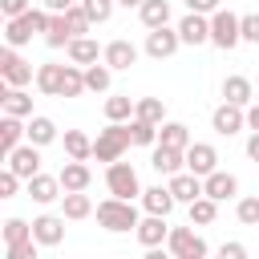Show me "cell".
I'll return each mask as SVG.
<instances>
[{
	"label": "cell",
	"mask_w": 259,
	"mask_h": 259,
	"mask_svg": "<svg viewBox=\"0 0 259 259\" xmlns=\"http://www.w3.org/2000/svg\"><path fill=\"white\" fill-rule=\"evenodd\" d=\"M93 214H97V227H105L109 235H125V231H138V223H142L138 206H134V202H125V198H101Z\"/></svg>",
	"instance_id": "6da1fadb"
},
{
	"label": "cell",
	"mask_w": 259,
	"mask_h": 259,
	"mask_svg": "<svg viewBox=\"0 0 259 259\" xmlns=\"http://www.w3.org/2000/svg\"><path fill=\"white\" fill-rule=\"evenodd\" d=\"M134 146V138H130V125H105V130H97V138H93V158L97 162H105V166H113V162H121V154Z\"/></svg>",
	"instance_id": "7a4b0ae2"
},
{
	"label": "cell",
	"mask_w": 259,
	"mask_h": 259,
	"mask_svg": "<svg viewBox=\"0 0 259 259\" xmlns=\"http://www.w3.org/2000/svg\"><path fill=\"white\" fill-rule=\"evenodd\" d=\"M105 190H109V198H125V202H134V198H142V178H138V170L130 166V162H113V166H105Z\"/></svg>",
	"instance_id": "3957f363"
},
{
	"label": "cell",
	"mask_w": 259,
	"mask_h": 259,
	"mask_svg": "<svg viewBox=\"0 0 259 259\" xmlns=\"http://www.w3.org/2000/svg\"><path fill=\"white\" fill-rule=\"evenodd\" d=\"M210 45L223 49V53H231V49L243 45V28H239V16H235L231 8H219V12L210 16Z\"/></svg>",
	"instance_id": "277c9868"
},
{
	"label": "cell",
	"mask_w": 259,
	"mask_h": 259,
	"mask_svg": "<svg viewBox=\"0 0 259 259\" xmlns=\"http://www.w3.org/2000/svg\"><path fill=\"white\" fill-rule=\"evenodd\" d=\"M0 77H4V85L8 89H28L32 81H36V73H32V61H24L16 49H0Z\"/></svg>",
	"instance_id": "5b68a950"
},
{
	"label": "cell",
	"mask_w": 259,
	"mask_h": 259,
	"mask_svg": "<svg viewBox=\"0 0 259 259\" xmlns=\"http://www.w3.org/2000/svg\"><path fill=\"white\" fill-rule=\"evenodd\" d=\"M166 251L174 259H206V239L194 231V227H170V239H166Z\"/></svg>",
	"instance_id": "8992f818"
},
{
	"label": "cell",
	"mask_w": 259,
	"mask_h": 259,
	"mask_svg": "<svg viewBox=\"0 0 259 259\" xmlns=\"http://www.w3.org/2000/svg\"><path fill=\"white\" fill-rule=\"evenodd\" d=\"M178 49H182L178 28H154V32H146V45H142V53H146L150 61H170Z\"/></svg>",
	"instance_id": "52a82bcc"
},
{
	"label": "cell",
	"mask_w": 259,
	"mask_h": 259,
	"mask_svg": "<svg viewBox=\"0 0 259 259\" xmlns=\"http://www.w3.org/2000/svg\"><path fill=\"white\" fill-rule=\"evenodd\" d=\"M24 190H28V198L36 202V206H53V202H61L65 198V186H61V178L57 174H36V178H28L24 182Z\"/></svg>",
	"instance_id": "ba28073f"
},
{
	"label": "cell",
	"mask_w": 259,
	"mask_h": 259,
	"mask_svg": "<svg viewBox=\"0 0 259 259\" xmlns=\"http://www.w3.org/2000/svg\"><path fill=\"white\" fill-rule=\"evenodd\" d=\"M210 130L219 134V138H235L239 130H247V109H239V105H214V113H210Z\"/></svg>",
	"instance_id": "9c48e42d"
},
{
	"label": "cell",
	"mask_w": 259,
	"mask_h": 259,
	"mask_svg": "<svg viewBox=\"0 0 259 259\" xmlns=\"http://www.w3.org/2000/svg\"><path fill=\"white\" fill-rule=\"evenodd\" d=\"M4 162H8V170H12L16 178H24V182H28V178H36V174H40V146L24 142V146H20V150H12Z\"/></svg>",
	"instance_id": "30bf717a"
},
{
	"label": "cell",
	"mask_w": 259,
	"mask_h": 259,
	"mask_svg": "<svg viewBox=\"0 0 259 259\" xmlns=\"http://www.w3.org/2000/svg\"><path fill=\"white\" fill-rule=\"evenodd\" d=\"M186 170L198 174V178H210V174L219 170V150H214L210 142H194V146L186 150Z\"/></svg>",
	"instance_id": "8fae6325"
},
{
	"label": "cell",
	"mask_w": 259,
	"mask_h": 259,
	"mask_svg": "<svg viewBox=\"0 0 259 259\" xmlns=\"http://www.w3.org/2000/svg\"><path fill=\"white\" fill-rule=\"evenodd\" d=\"M32 239L40 243V247H57V243H65V214H36L32 219Z\"/></svg>",
	"instance_id": "7c38bea8"
},
{
	"label": "cell",
	"mask_w": 259,
	"mask_h": 259,
	"mask_svg": "<svg viewBox=\"0 0 259 259\" xmlns=\"http://www.w3.org/2000/svg\"><path fill=\"white\" fill-rule=\"evenodd\" d=\"M138 243L146 247V251H154V247H166V239H170V223L162 219V214H142V223H138Z\"/></svg>",
	"instance_id": "4fadbf2b"
},
{
	"label": "cell",
	"mask_w": 259,
	"mask_h": 259,
	"mask_svg": "<svg viewBox=\"0 0 259 259\" xmlns=\"http://www.w3.org/2000/svg\"><path fill=\"white\" fill-rule=\"evenodd\" d=\"M178 36H182V45H210V16H198V12H186L178 24Z\"/></svg>",
	"instance_id": "5bb4252c"
},
{
	"label": "cell",
	"mask_w": 259,
	"mask_h": 259,
	"mask_svg": "<svg viewBox=\"0 0 259 259\" xmlns=\"http://www.w3.org/2000/svg\"><path fill=\"white\" fill-rule=\"evenodd\" d=\"M113 73H125V69H134L138 65V45L134 40H125V36H117V40H109L105 45V57H101Z\"/></svg>",
	"instance_id": "9a60e30c"
},
{
	"label": "cell",
	"mask_w": 259,
	"mask_h": 259,
	"mask_svg": "<svg viewBox=\"0 0 259 259\" xmlns=\"http://www.w3.org/2000/svg\"><path fill=\"white\" fill-rule=\"evenodd\" d=\"M223 101L227 105H239V109H251L255 105V85L243 73H231V77H223Z\"/></svg>",
	"instance_id": "2e32d148"
},
{
	"label": "cell",
	"mask_w": 259,
	"mask_h": 259,
	"mask_svg": "<svg viewBox=\"0 0 259 259\" xmlns=\"http://www.w3.org/2000/svg\"><path fill=\"white\" fill-rule=\"evenodd\" d=\"M166 186H170L174 202H182V206H190V202H198V198L206 194V190H202V178H198V174H190V170H182V174L166 178Z\"/></svg>",
	"instance_id": "e0dca14e"
},
{
	"label": "cell",
	"mask_w": 259,
	"mask_h": 259,
	"mask_svg": "<svg viewBox=\"0 0 259 259\" xmlns=\"http://www.w3.org/2000/svg\"><path fill=\"white\" fill-rule=\"evenodd\" d=\"M65 57H69V65H77V69H89V65H101L105 49H101L93 36H77V40L65 49Z\"/></svg>",
	"instance_id": "ac0fdd59"
},
{
	"label": "cell",
	"mask_w": 259,
	"mask_h": 259,
	"mask_svg": "<svg viewBox=\"0 0 259 259\" xmlns=\"http://www.w3.org/2000/svg\"><path fill=\"white\" fill-rule=\"evenodd\" d=\"M0 109H4V117H20V121L36 117L28 89H8V85H0Z\"/></svg>",
	"instance_id": "d6986e66"
},
{
	"label": "cell",
	"mask_w": 259,
	"mask_h": 259,
	"mask_svg": "<svg viewBox=\"0 0 259 259\" xmlns=\"http://www.w3.org/2000/svg\"><path fill=\"white\" fill-rule=\"evenodd\" d=\"M28 142V121L20 117H0V158H8L12 150H20Z\"/></svg>",
	"instance_id": "ffe728a7"
},
{
	"label": "cell",
	"mask_w": 259,
	"mask_h": 259,
	"mask_svg": "<svg viewBox=\"0 0 259 259\" xmlns=\"http://www.w3.org/2000/svg\"><path fill=\"white\" fill-rule=\"evenodd\" d=\"M150 166H154L158 174H166V178H174V174H182V170H186V150H170V146H154V150H150Z\"/></svg>",
	"instance_id": "44dd1931"
},
{
	"label": "cell",
	"mask_w": 259,
	"mask_h": 259,
	"mask_svg": "<svg viewBox=\"0 0 259 259\" xmlns=\"http://www.w3.org/2000/svg\"><path fill=\"white\" fill-rule=\"evenodd\" d=\"M202 190H206V198L227 202V198H239V178L231 170H214L210 178H202Z\"/></svg>",
	"instance_id": "7402d4cb"
},
{
	"label": "cell",
	"mask_w": 259,
	"mask_h": 259,
	"mask_svg": "<svg viewBox=\"0 0 259 259\" xmlns=\"http://www.w3.org/2000/svg\"><path fill=\"white\" fill-rule=\"evenodd\" d=\"M138 202H142V210H146V214H162V219H170V210L178 206V202H174V194H170V186H162V182H158V186H146Z\"/></svg>",
	"instance_id": "603a6c76"
},
{
	"label": "cell",
	"mask_w": 259,
	"mask_h": 259,
	"mask_svg": "<svg viewBox=\"0 0 259 259\" xmlns=\"http://www.w3.org/2000/svg\"><path fill=\"white\" fill-rule=\"evenodd\" d=\"M57 178H61L65 194H85V190H89V182H93V170H89L85 162H65Z\"/></svg>",
	"instance_id": "cb8c5ba5"
},
{
	"label": "cell",
	"mask_w": 259,
	"mask_h": 259,
	"mask_svg": "<svg viewBox=\"0 0 259 259\" xmlns=\"http://www.w3.org/2000/svg\"><path fill=\"white\" fill-rule=\"evenodd\" d=\"M65 69H69V65H57V61L36 65V89H40L45 97H61V89H65Z\"/></svg>",
	"instance_id": "d4e9b609"
},
{
	"label": "cell",
	"mask_w": 259,
	"mask_h": 259,
	"mask_svg": "<svg viewBox=\"0 0 259 259\" xmlns=\"http://www.w3.org/2000/svg\"><path fill=\"white\" fill-rule=\"evenodd\" d=\"M61 146H65V158L69 162H89L93 158V138L85 130H65L61 134Z\"/></svg>",
	"instance_id": "484cf974"
},
{
	"label": "cell",
	"mask_w": 259,
	"mask_h": 259,
	"mask_svg": "<svg viewBox=\"0 0 259 259\" xmlns=\"http://www.w3.org/2000/svg\"><path fill=\"white\" fill-rule=\"evenodd\" d=\"M134 109H138V101L130 93H109L105 97V121H113V125H130Z\"/></svg>",
	"instance_id": "4316f807"
},
{
	"label": "cell",
	"mask_w": 259,
	"mask_h": 259,
	"mask_svg": "<svg viewBox=\"0 0 259 259\" xmlns=\"http://www.w3.org/2000/svg\"><path fill=\"white\" fill-rule=\"evenodd\" d=\"M57 138H61V130H57V121H53V117H45V113L28 117V142H32V146H40V150H45V146H53Z\"/></svg>",
	"instance_id": "83f0119b"
},
{
	"label": "cell",
	"mask_w": 259,
	"mask_h": 259,
	"mask_svg": "<svg viewBox=\"0 0 259 259\" xmlns=\"http://www.w3.org/2000/svg\"><path fill=\"white\" fill-rule=\"evenodd\" d=\"M138 16H142L146 32H154V28H170V0H146V4L138 8Z\"/></svg>",
	"instance_id": "f1b7e54d"
},
{
	"label": "cell",
	"mask_w": 259,
	"mask_h": 259,
	"mask_svg": "<svg viewBox=\"0 0 259 259\" xmlns=\"http://www.w3.org/2000/svg\"><path fill=\"white\" fill-rule=\"evenodd\" d=\"M158 146H170V150H190V146H194L190 125H182V121H166V125L158 130Z\"/></svg>",
	"instance_id": "f546056e"
},
{
	"label": "cell",
	"mask_w": 259,
	"mask_h": 259,
	"mask_svg": "<svg viewBox=\"0 0 259 259\" xmlns=\"http://www.w3.org/2000/svg\"><path fill=\"white\" fill-rule=\"evenodd\" d=\"M97 206H93V198L89 194H65L61 198V214L69 219V223H81V219H89Z\"/></svg>",
	"instance_id": "4dcf8cb0"
},
{
	"label": "cell",
	"mask_w": 259,
	"mask_h": 259,
	"mask_svg": "<svg viewBox=\"0 0 259 259\" xmlns=\"http://www.w3.org/2000/svg\"><path fill=\"white\" fill-rule=\"evenodd\" d=\"M32 36H36V32L28 28V20H24V16H16V20H4V45H8V49H24Z\"/></svg>",
	"instance_id": "1f68e13d"
},
{
	"label": "cell",
	"mask_w": 259,
	"mask_h": 259,
	"mask_svg": "<svg viewBox=\"0 0 259 259\" xmlns=\"http://www.w3.org/2000/svg\"><path fill=\"white\" fill-rule=\"evenodd\" d=\"M134 117H138V121H150V125H166V105H162V97H138Z\"/></svg>",
	"instance_id": "d6a6232c"
},
{
	"label": "cell",
	"mask_w": 259,
	"mask_h": 259,
	"mask_svg": "<svg viewBox=\"0 0 259 259\" xmlns=\"http://www.w3.org/2000/svg\"><path fill=\"white\" fill-rule=\"evenodd\" d=\"M186 214H190V227H210V223L219 219V202L202 194L198 202H190V206H186Z\"/></svg>",
	"instance_id": "836d02e7"
},
{
	"label": "cell",
	"mask_w": 259,
	"mask_h": 259,
	"mask_svg": "<svg viewBox=\"0 0 259 259\" xmlns=\"http://www.w3.org/2000/svg\"><path fill=\"white\" fill-rule=\"evenodd\" d=\"M45 45H49V49H69V45H73V28H69L65 12L53 16V24H49V32H45Z\"/></svg>",
	"instance_id": "e575fe53"
},
{
	"label": "cell",
	"mask_w": 259,
	"mask_h": 259,
	"mask_svg": "<svg viewBox=\"0 0 259 259\" xmlns=\"http://www.w3.org/2000/svg\"><path fill=\"white\" fill-rule=\"evenodd\" d=\"M109 85H113V69H109L105 61L85 69V89H89V93H109Z\"/></svg>",
	"instance_id": "d590c367"
},
{
	"label": "cell",
	"mask_w": 259,
	"mask_h": 259,
	"mask_svg": "<svg viewBox=\"0 0 259 259\" xmlns=\"http://www.w3.org/2000/svg\"><path fill=\"white\" fill-rule=\"evenodd\" d=\"M158 130L162 125H150V121H130V138H134V146H146V150H154L158 146Z\"/></svg>",
	"instance_id": "8d00e7d4"
},
{
	"label": "cell",
	"mask_w": 259,
	"mask_h": 259,
	"mask_svg": "<svg viewBox=\"0 0 259 259\" xmlns=\"http://www.w3.org/2000/svg\"><path fill=\"white\" fill-rule=\"evenodd\" d=\"M24 239H32V223H24V219H4V247L24 243Z\"/></svg>",
	"instance_id": "74e56055"
},
{
	"label": "cell",
	"mask_w": 259,
	"mask_h": 259,
	"mask_svg": "<svg viewBox=\"0 0 259 259\" xmlns=\"http://www.w3.org/2000/svg\"><path fill=\"white\" fill-rule=\"evenodd\" d=\"M235 219H239L243 227H259V198H255V194L239 198V202H235Z\"/></svg>",
	"instance_id": "f35d334b"
},
{
	"label": "cell",
	"mask_w": 259,
	"mask_h": 259,
	"mask_svg": "<svg viewBox=\"0 0 259 259\" xmlns=\"http://www.w3.org/2000/svg\"><path fill=\"white\" fill-rule=\"evenodd\" d=\"M81 8H85V16H89L93 24H105V20L113 16L117 0H81Z\"/></svg>",
	"instance_id": "ab89813d"
},
{
	"label": "cell",
	"mask_w": 259,
	"mask_h": 259,
	"mask_svg": "<svg viewBox=\"0 0 259 259\" xmlns=\"http://www.w3.org/2000/svg\"><path fill=\"white\" fill-rule=\"evenodd\" d=\"M81 93H89V89H85V69L69 65V69H65V89H61V97H81Z\"/></svg>",
	"instance_id": "60d3db41"
},
{
	"label": "cell",
	"mask_w": 259,
	"mask_h": 259,
	"mask_svg": "<svg viewBox=\"0 0 259 259\" xmlns=\"http://www.w3.org/2000/svg\"><path fill=\"white\" fill-rule=\"evenodd\" d=\"M65 20H69V28H73V40H77V36H89V28H93V20L85 16V8H81V4H77V8H69V12H65Z\"/></svg>",
	"instance_id": "b9f144b4"
},
{
	"label": "cell",
	"mask_w": 259,
	"mask_h": 259,
	"mask_svg": "<svg viewBox=\"0 0 259 259\" xmlns=\"http://www.w3.org/2000/svg\"><path fill=\"white\" fill-rule=\"evenodd\" d=\"M239 28H243V45H259V12H243Z\"/></svg>",
	"instance_id": "7bdbcfd3"
},
{
	"label": "cell",
	"mask_w": 259,
	"mask_h": 259,
	"mask_svg": "<svg viewBox=\"0 0 259 259\" xmlns=\"http://www.w3.org/2000/svg\"><path fill=\"white\" fill-rule=\"evenodd\" d=\"M36 239H24V243H12V247H4V259H40L36 255Z\"/></svg>",
	"instance_id": "ee69618b"
},
{
	"label": "cell",
	"mask_w": 259,
	"mask_h": 259,
	"mask_svg": "<svg viewBox=\"0 0 259 259\" xmlns=\"http://www.w3.org/2000/svg\"><path fill=\"white\" fill-rule=\"evenodd\" d=\"M32 8H36L32 0H0V12H4V20H16V16L32 12Z\"/></svg>",
	"instance_id": "f6af8a7d"
},
{
	"label": "cell",
	"mask_w": 259,
	"mask_h": 259,
	"mask_svg": "<svg viewBox=\"0 0 259 259\" xmlns=\"http://www.w3.org/2000/svg\"><path fill=\"white\" fill-rule=\"evenodd\" d=\"M20 182H24V178H16V174H12L8 166H4V170H0V198H16Z\"/></svg>",
	"instance_id": "bcb514c9"
},
{
	"label": "cell",
	"mask_w": 259,
	"mask_h": 259,
	"mask_svg": "<svg viewBox=\"0 0 259 259\" xmlns=\"http://www.w3.org/2000/svg\"><path fill=\"white\" fill-rule=\"evenodd\" d=\"M214 259H247V247H243L239 239H231V243H223V247L214 251Z\"/></svg>",
	"instance_id": "7dc6e473"
},
{
	"label": "cell",
	"mask_w": 259,
	"mask_h": 259,
	"mask_svg": "<svg viewBox=\"0 0 259 259\" xmlns=\"http://www.w3.org/2000/svg\"><path fill=\"white\" fill-rule=\"evenodd\" d=\"M186 8L198 12V16H214V12L223 8V0H186Z\"/></svg>",
	"instance_id": "c3c4849f"
},
{
	"label": "cell",
	"mask_w": 259,
	"mask_h": 259,
	"mask_svg": "<svg viewBox=\"0 0 259 259\" xmlns=\"http://www.w3.org/2000/svg\"><path fill=\"white\" fill-rule=\"evenodd\" d=\"M81 0H40V8L45 12H53V16H61V12H69V8H77Z\"/></svg>",
	"instance_id": "681fc988"
},
{
	"label": "cell",
	"mask_w": 259,
	"mask_h": 259,
	"mask_svg": "<svg viewBox=\"0 0 259 259\" xmlns=\"http://www.w3.org/2000/svg\"><path fill=\"white\" fill-rule=\"evenodd\" d=\"M247 130H251V134H259V101L247 109Z\"/></svg>",
	"instance_id": "f907efd6"
},
{
	"label": "cell",
	"mask_w": 259,
	"mask_h": 259,
	"mask_svg": "<svg viewBox=\"0 0 259 259\" xmlns=\"http://www.w3.org/2000/svg\"><path fill=\"white\" fill-rule=\"evenodd\" d=\"M247 158H251V162H259V134H251V138H247Z\"/></svg>",
	"instance_id": "816d5d0a"
},
{
	"label": "cell",
	"mask_w": 259,
	"mask_h": 259,
	"mask_svg": "<svg viewBox=\"0 0 259 259\" xmlns=\"http://www.w3.org/2000/svg\"><path fill=\"white\" fill-rule=\"evenodd\" d=\"M142 259H174V255H170V251H166V247H154V251H146V255H142Z\"/></svg>",
	"instance_id": "f5cc1de1"
},
{
	"label": "cell",
	"mask_w": 259,
	"mask_h": 259,
	"mask_svg": "<svg viewBox=\"0 0 259 259\" xmlns=\"http://www.w3.org/2000/svg\"><path fill=\"white\" fill-rule=\"evenodd\" d=\"M117 4H121V8H142L146 0H117Z\"/></svg>",
	"instance_id": "db71d44e"
},
{
	"label": "cell",
	"mask_w": 259,
	"mask_h": 259,
	"mask_svg": "<svg viewBox=\"0 0 259 259\" xmlns=\"http://www.w3.org/2000/svg\"><path fill=\"white\" fill-rule=\"evenodd\" d=\"M125 259H130V255H125Z\"/></svg>",
	"instance_id": "11a10c76"
}]
</instances>
